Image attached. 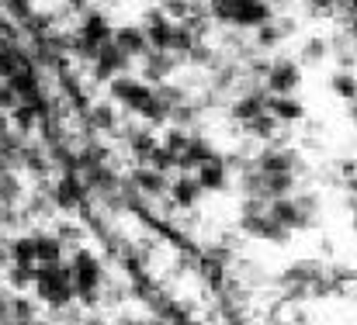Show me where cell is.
<instances>
[{
  "label": "cell",
  "instance_id": "13",
  "mask_svg": "<svg viewBox=\"0 0 357 325\" xmlns=\"http://www.w3.org/2000/svg\"><path fill=\"white\" fill-rule=\"evenodd\" d=\"M267 111H271L281 125H298V121H305V104H302L295 94H271Z\"/></svg>",
  "mask_w": 357,
  "mask_h": 325
},
{
  "label": "cell",
  "instance_id": "16",
  "mask_svg": "<svg viewBox=\"0 0 357 325\" xmlns=\"http://www.w3.org/2000/svg\"><path fill=\"white\" fill-rule=\"evenodd\" d=\"M42 118H45V108H42V104H28V101H21L17 108L10 111L14 132H21V135H28V138H31V132L42 128Z\"/></svg>",
  "mask_w": 357,
  "mask_h": 325
},
{
  "label": "cell",
  "instance_id": "24",
  "mask_svg": "<svg viewBox=\"0 0 357 325\" xmlns=\"http://www.w3.org/2000/svg\"><path fill=\"white\" fill-rule=\"evenodd\" d=\"M52 232H56V235H59V239H63V242H66L70 249H77V246H84V242H80V239H84V228H80L77 221H70V218H63V221H56V225H52Z\"/></svg>",
  "mask_w": 357,
  "mask_h": 325
},
{
  "label": "cell",
  "instance_id": "1",
  "mask_svg": "<svg viewBox=\"0 0 357 325\" xmlns=\"http://www.w3.org/2000/svg\"><path fill=\"white\" fill-rule=\"evenodd\" d=\"M38 301H45L49 308H66L77 301V284H73V267L70 260H59V263H38V277H35V287Z\"/></svg>",
  "mask_w": 357,
  "mask_h": 325
},
{
  "label": "cell",
  "instance_id": "3",
  "mask_svg": "<svg viewBox=\"0 0 357 325\" xmlns=\"http://www.w3.org/2000/svg\"><path fill=\"white\" fill-rule=\"evenodd\" d=\"M87 66H91V80H94V84H112L115 77L132 70V59L121 52L119 45H115V38H112V42L101 45V52H98Z\"/></svg>",
  "mask_w": 357,
  "mask_h": 325
},
{
  "label": "cell",
  "instance_id": "27",
  "mask_svg": "<svg viewBox=\"0 0 357 325\" xmlns=\"http://www.w3.org/2000/svg\"><path fill=\"white\" fill-rule=\"evenodd\" d=\"M21 104V97H17V90L10 87V80H0V111H14Z\"/></svg>",
  "mask_w": 357,
  "mask_h": 325
},
{
  "label": "cell",
  "instance_id": "14",
  "mask_svg": "<svg viewBox=\"0 0 357 325\" xmlns=\"http://www.w3.org/2000/svg\"><path fill=\"white\" fill-rule=\"evenodd\" d=\"M84 118H87V128H91V132H101V135H108V132H119V125H121L119 111H115V101L91 104Z\"/></svg>",
  "mask_w": 357,
  "mask_h": 325
},
{
  "label": "cell",
  "instance_id": "5",
  "mask_svg": "<svg viewBox=\"0 0 357 325\" xmlns=\"http://www.w3.org/2000/svg\"><path fill=\"white\" fill-rule=\"evenodd\" d=\"M264 84L271 94H295L302 87V63L298 59H271Z\"/></svg>",
  "mask_w": 357,
  "mask_h": 325
},
{
  "label": "cell",
  "instance_id": "22",
  "mask_svg": "<svg viewBox=\"0 0 357 325\" xmlns=\"http://www.w3.org/2000/svg\"><path fill=\"white\" fill-rule=\"evenodd\" d=\"M38 315H35V301L31 298H24V294H14L10 298V315H7V322H35Z\"/></svg>",
  "mask_w": 357,
  "mask_h": 325
},
{
  "label": "cell",
  "instance_id": "31",
  "mask_svg": "<svg viewBox=\"0 0 357 325\" xmlns=\"http://www.w3.org/2000/svg\"><path fill=\"white\" fill-rule=\"evenodd\" d=\"M87 3H91V0H66V7H70V10H77V14H84V10H87Z\"/></svg>",
  "mask_w": 357,
  "mask_h": 325
},
{
  "label": "cell",
  "instance_id": "12",
  "mask_svg": "<svg viewBox=\"0 0 357 325\" xmlns=\"http://www.w3.org/2000/svg\"><path fill=\"white\" fill-rule=\"evenodd\" d=\"M212 156H219V149L205 138V135H191V142H188V149L181 152V159H177V173H195L205 159H212Z\"/></svg>",
  "mask_w": 357,
  "mask_h": 325
},
{
  "label": "cell",
  "instance_id": "4",
  "mask_svg": "<svg viewBox=\"0 0 357 325\" xmlns=\"http://www.w3.org/2000/svg\"><path fill=\"white\" fill-rule=\"evenodd\" d=\"M267 21H274V7H271V0H233L229 28L257 31V28L267 24Z\"/></svg>",
  "mask_w": 357,
  "mask_h": 325
},
{
  "label": "cell",
  "instance_id": "36",
  "mask_svg": "<svg viewBox=\"0 0 357 325\" xmlns=\"http://www.w3.org/2000/svg\"><path fill=\"white\" fill-rule=\"evenodd\" d=\"M105 3H112V0H105Z\"/></svg>",
  "mask_w": 357,
  "mask_h": 325
},
{
  "label": "cell",
  "instance_id": "25",
  "mask_svg": "<svg viewBox=\"0 0 357 325\" xmlns=\"http://www.w3.org/2000/svg\"><path fill=\"white\" fill-rule=\"evenodd\" d=\"M177 159H181V156H177V152H170V149L160 142V145H156V152H153V159H149V166H156L160 173H177Z\"/></svg>",
  "mask_w": 357,
  "mask_h": 325
},
{
  "label": "cell",
  "instance_id": "6",
  "mask_svg": "<svg viewBox=\"0 0 357 325\" xmlns=\"http://www.w3.org/2000/svg\"><path fill=\"white\" fill-rule=\"evenodd\" d=\"M181 56L177 52H170V49H149L146 56H142V80L146 84H167L170 77H174V70L181 66L177 63Z\"/></svg>",
  "mask_w": 357,
  "mask_h": 325
},
{
  "label": "cell",
  "instance_id": "11",
  "mask_svg": "<svg viewBox=\"0 0 357 325\" xmlns=\"http://www.w3.org/2000/svg\"><path fill=\"white\" fill-rule=\"evenodd\" d=\"M115 45H119L128 59H142V56L153 49L142 24H119V28H115Z\"/></svg>",
  "mask_w": 357,
  "mask_h": 325
},
{
  "label": "cell",
  "instance_id": "33",
  "mask_svg": "<svg viewBox=\"0 0 357 325\" xmlns=\"http://www.w3.org/2000/svg\"><path fill=\"white\" fill-rule=\"evenodd\" d=\"M7 170H14V166H10V163H7V159L0 156V173H7Z\"/></svg>",
  "mask_w": 357,
  "mask_h": 325
},
{
  "label": "cell",
  "instance_id": "15",
  "mask_svg": "<svg viewBox=\"0 0 357 325\" xmlns=\"http://www.w3.org/2000/svg\"><path fill=\"white\" fill-rule=\"evenodd\" d=\"M31 235H35V256H38V263H59V260L66 256V249H70L56 232H42V228H35Z\"/></svg>",
  "mask_w": 357,
  "mask_h": 325
},
{
  "label": "cell",
  "instance_id": "7",
  "mask_svg": "<svg viewBox=\"0 0 357 325\" xmlns=\"http://www.w3.org/2000/svg\"><path fill=\"white\" fill-rule=\"evenodd\" d=\"M205 198V187L198 180V173H177L170 180V201L177 205V212H195Z\"/></svg>",
  "mask_w": 357,
  "mask_h": 325
},
{
  "label": "cell",
  "instance_id": "29",
  "mask_svg": "<svg viewBox=\"0 0 357 325\" xmlns=\"http://www.w3.org/2000/svg\"><path fill=\"white\" fill-rule=\"evenodd\" d=\"M7 315H10V294L0 291V325L7 322Z\"/></svg>",
  "mask_w": 357,
  "mask_h": 325
},
{
  "label": "cell",
  "instance_id": "35",
  "mask_svg": "<svg viewBox=\"0 0 357 325\" xmlns=\"http://www.w3.org/2000/svg\"><path fill=\"white\" fill-rule=\"evenodd\" d=\"M271 3H284V0H271Z\"/></svg>",
  "mask_w": 357,
  "mask_h": 325
},
{
  "label": "cell",
  "instance_id": "30",
  "mask_svg": "<svg viewBox=\"0 0 357 325\" xmlns=\"http://www.w3.org/2000/svg\"><path fill=\"white\" fill-rule=\"evenodd\" d=\"M10 128H14V125H10V111H0V138H3Z\"/></svg>",
  "mask_w": 357,
  "mask_h": 325
},
{
  "label": "cell",
  "instance_id": "28",
  "mask_svg": "<svg viewBox=\"0 0 357 325\" xmlns=\"http://www.w3.org/2000/svg\"><path fill=\"white\" fill-rule=\"evenodd\" d=\"M80 325H112V319H108V315H101V312H87Z\"/></svg>",
  "mask_w": 357,
  "mask_h": 325
},
{
  "label": "cell",
  "instance_id": "32",
  "mask_svg": "<svg viewBox=\"0 0 357 325\" xmlns=\"http://www.w3.org/2000/svg\"><path fill=\"white\" fill-rule=\"evenodd\" d=\"M7 263H10V253H7V242H3V246H0V270H3Z\"/></svg>",
  "mask_w": 357,
  "mask_h": 325
},
{
  "label": "cell",
  "instance_id": "26",
  "mask_svg": "<svg viewBox=\"0 0 357 325\" xmlns=\"http://www.w3.org/2000/svg\"><path fill=\"white\" fill-rule=\"evenodd\" d=\"M156 3L167 10L170 21H184V17L191 14V7H195V0H156Z\"/></svg>",
  "mask_w": 357,
  "mask_h": 325
},
{
  "label": "cell",
  "instance_id": "34",
  "mask_svg": "<svg viewBox=\"0 0 357 325\" xmlns=\"http://www.w3.org/2000/svg\"><path fill=\"white\" fill-rule=\"evenodd\" d=\"M354 232H357V212H354Z\"/></svg>",
  "mask_w": 357,
  "mask_h": 325
},
{
  "label": "cell",
  "instance_id": "18",
  "mask_svg": "<svg viewBox=\"0 0 357 325\" xmlns=\"http://www.w3.org/2000/svg\"><path fill=\"white\" fill-rule=\"evenodd\" d=\"M330 56H333V42L323 38V35H309V38L302 42L298 63H305V66H323Z\"/></svg>",
  "mask_w": 357,
  "mask_h": 325
},
{
  "label": "cell",
  "instance_id": "23",
  "mask_svg": "<svg viewBox=\"0 0 357 325\" xmlns=\"http://www.w3.org/2000/svg\"><path fill=\"white\" fill-rule=\"evenodd\" d=\"M160 142H163L170 152H177V156H181V152L188 149V142H191V132H188V128H181V125H170V128L160 135Z\"/></svg>",
  "mask_w": 357,
  "mask_h": 325
},
{
  "label": "cell",
  "instance_id": "17",
  "mask_svg": "<svg viewBox=\"0 0 357 325\" xmlns=\"http://www.w3.org/2000/svg\"><path fill=\"white\" fill-rule=\"evenodd\" d=\"M35 277H38V263H7L3 267V280L14 294H24L28 287H35Z\"/></svg>",
  "mask_w": 357,
  "mask_h": 325
},
{
  "label": "cell",
  "instance_id": "8",
  "mask_svg": "<svg viewBox=\"0 0 357 325\" xmlns=\"http://www.w3.org/2000/svg\"><path fill=\"white\" fill-rule=\"evenodd\" d=\"M195 173H198L205 194H222V191H229V184H233V170H229V163H226L222 152L212 156V159H205Z\"/></svg>",
  "mask_w": 357,
  "mask_h": 325
},
{
  "label": "cell",
  "instance_id": "10",
  "mask_svg": "<svg viewBox=\"0 0 357 325\" xmlns=\"http://www.w3.org/2000/svg\"><path fill=\"white\" fill-rule=\"evenodd\" d=\"M291 31H295V21H291V17H274V21H267V24H260V28L253 31V45H257L260 52H271V49H278Z\"/></svg>",
  "mask_w": 357,
  "mask_h": 325
},
{
  "label": "cell",
  "instance_id": "2",
  "mask_svg": "<svg viewBox=\"0 0 357 325\" xmlns=\"http://www.w3.org/2000/svg\"><path fill=\"white\" fill-rule=\"evenodd\" d=\"M45 191H49V198H52L56 212H66V215L84 212V208H87V201H91V187H87V177H84L80 170L56 173V177L45 184Z\"/></svg>",
  "mask_w": 357,
  "mask_h": 325
},
{
  "label": "cell",
  "instance_id": "21",
  "mask_svg": "<svg viewBox=\"0 0 357 325\" xmlns=\"http://www.w3.org/2000/svg\"><path fill=\"white\" fill-rule=\"evenodd\" d=\"M7 253H10V263H38L35 256V235H14L7 239Z\"/></svg>",
  "mask_w": 357,
  "mask_h": 325
},
{
  "label": "cell",
  "instance_id": "9",
  "mask_svg": "<svg viewBox=\"0 0 357 325\" xmlns=\"http://www.w3.org/2000/svg\"><path fill=\"white\" fill-rule=\"evenodd\" d=\"M128 180H132L135 191H139L142 198H149V201H160V198L170 194V173H160L156 166H135V170L128 173Z\"/></svg>",
  "mask_w": 357,
  "mask_h": 325
},
{
  "label": "cell",
  "instance_id": "20",
  "mask_svg": "<svg viewBox=\"0 0 357 325\" xmlns=\"http://www.w3.org/2000/svg\"><path fill=\"white\" fill-rule=\"evenodd\" d=\"M330 90L340 97V101H357V70H337L330 77Z\"/></svg>",
  "mask_w": 357,
  "mask_h": 325
},
{
  "label": "cell",
  "instance_id": "19",
  "mask_svg": "<svg viewBox=\"0 0 357 325\" xmlns=\"http://www.w3.org/2000/svg\"><path fill=\"white\" fill-rule=\"evenodd\" d=\"M0 205H24V180L17 177V170L0 173Z\"/></svg>",
  "mask_w": 357,
  "mask_h": 325
}]
</instances>
